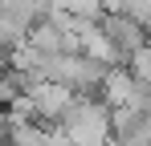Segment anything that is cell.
Instances as JSON below:
<instances>
[{
    "label": "cell",
    "mask_w": 151,
    "mask_h": 146,
    "mask_svg": "<svg viewBox=\"0 0 151 146\" xmlns=\"http://www.w3.org/2000/svg\"><path fill=\"white\" fill-rule=\"evenodd\" d=\"M61 138L74 146H106L110 142V114L102 101H70L61 114Z\"/></svg>",
    "instance_id": "1"
}]
</instances>
